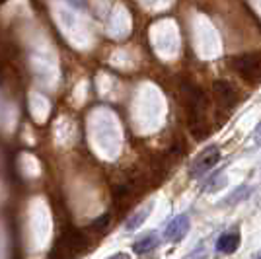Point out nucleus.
Listing matches in <instances>:
<instances>
[{"instance_id":"obj_1","label":"nucleus","mask_w":261,"mask_h":259,"mask_svg":"<svg viewBox=\"0 0 261 259\" xmlns=\"http://www.w3.org/2000/svg\"><path fill=\"white\" fill-rule=\"evenodd\" d=\"M232 68L238 72L246 82L250 84H259L261 82V55L248 53L240 55L232 61Z\"/></svg>"},{"instance_id":"obj_9","label":"nucleus","mask_w":261,"mask_h":259,"mask_svg":"<svg viewBox=\"0 0 261 259\" xmlns=\"http://www.w3.org/2000/svg\"><path fill=\"white\" fill-rule=\"evenodd\" d=\"M253 141H255V144H261V125L253 133Z\"/></svg>"},{"instance_id":"obj_10","label":"nucleus","mask_w":261,"mask_h":259,"mask_svg":"<svg viewBox=\"0 0 261 259\" xmlns=\"http://www.w3.org/2000/svg\"><path fill=\"white\" fill-rule=\"evenodd\" d=\"M108 259H130L127 253H123V251H119V253H115V255H111V257H108Z\"/></svg>"},{"instance_id":"obj_7","label":"nucleus","mask_w":261,"mask_h":259,"mask_svg":"<svg viewBox=\"0 0 261 259\" xmlns=\"http://www.w3.org/2000/svg\"><path fill=\"white\" fill-rule=\"evenodd\" d=\"M150 209H152V203H148L146 206H142L139 213H135V215L130 216L129 220H127V224H125V228L129 230V232H133V230H137V228L141 226L142 222L148 218V215H150Z\"/></svg>"},{"instance_id":"obj_4","label":"nucleus","mask_w":261,"mask_h":259,"mask_svg":"<svg viewBox=\"0 0 261 259\" xmlns=\"http://www.w3.org/2000/svg\"><path fill=\"white\" fill-rule=\"evenodd\" d=\"M187 230H189V216L177 215L168 222V226L164 230V238L166 242H181Z\"/></svg>"},{"instance_id":"obj_8","label":"nucleus","mask_w":261,"mask_h":259,"mask_svg":"<svg viewBox=\"0 0 261 259\" xmlns=\"http://www.w3.org/2000/svg\"><path fill=\"white\" fill-rule=\"evenodd\" d=\"M109 222H111V216L101 215L99 218H96V220L92 222V230H96V232H103V230L109 226Z\"/></svg>"},{"instance_id":"obj_5","label":"nucleus","mask_w":261,"mask_h":259,"mask_svg":"<svg viewBox=\"0 0 261 259\" xmlns=\"http://www.w3.org/2000/svg\"><path fill=\"white\" fill-rule=\"evenodd\" d=\"M156 246H158V234L156 232H148V234L141 236L133 244V251L139 253V255H144V253H150Z\"/></svg>"},{"instance_id":"obj_11","label":"nucleus","mask_w":261,"mask_h":259,"mask_svg":"<svg viewBox=\"0 0 261 259\" xmlns=\"http://www.w3.org/2000/svg\"><path fill=\"white\" fill-rule=\"evenodd\" d=\"M253 259H261V251H259V253H257V255H255Z\"/></svg>"},{"instance_id":"obj_3","label":"nucleus","mask_w":261,"mask_h":259,"mask_svg":"<svg viewBox=\"0 0 261 259\" xmlns=\"http://www.w3.org/2000/svg\"><path fill=\"white\" fill-rule=\"evenodd\" d=\"M213 94L222 108H234L238 101V92L228 80H215L213 82Z\"/></svg>"},{"instance_id":"obj_2","label":"nucleus","mask_w":261,"mask_h":259,"mask_svg":"<svg viewBox=\"0 0 261 259\" xmlns=\"http://www.w3.org/2000/svg\"><path fill=\"white\" fill-rule=\"evenodd\" d=\"M218 160H220L218 146H208L193 160V164H191V175L199 177V175L207 173L211 168H215V164H218Z\"/></svg>"},{"instance_id":"obj_12","label":"nucleus","mask_w":261,"mask_h":259,"mask_svg":"<svg viewBox=\"0 0 261 259\" xmlns=\"http://www.w3.org/2000/svg\"><path fill=\"white\" fill-rule=\"evenodd\" d=\"M2 2H6V0H0V4H2Z\"/></svg>"},{"instance_id":"obj_6","label":"nucleus","mask_w":261,"mask_h":259,"mask_svg":"<svg viewBox=\"0 0 261 259\" xmlns=\"http://www.w3.org/2000/svg\"><path fill=\"white\" fill-rule=\"evenodd\" d=\"M240 248V234L238 232H226L218 238L217 249L220 253H234Z\"/></svg>"}]
</instances>
